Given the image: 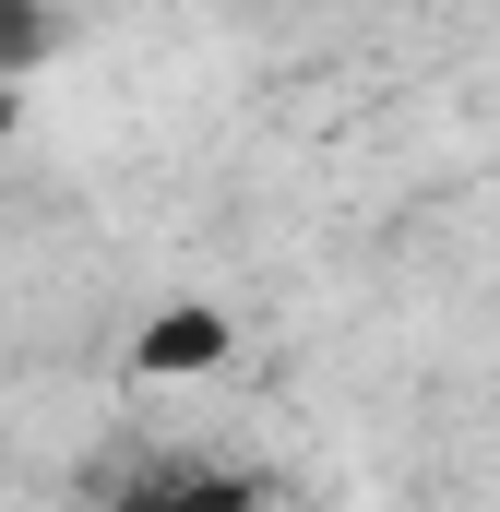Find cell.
<instances>
[{
    "label": "cell",
    "mask_w": 500,
    "mask_h": 512,
    "mask_svg": "<svg viewBox=\"0 0 500 512\" xmlns=\"http://www.w3.org/2000/svg\"><path fill=\"white\" fill-rule=\"evenodd\" d=\"M120 512H262V489H250L239 465H191V453H155L143 477L120 489Z\"/></svg>",
    "instance_id": "cell-1"
},
{
    "label": "cell",
    "mask_w": 500,
    "mask_h": 512,
    "mask_svg": "<svg viewBox=\"0 0 500 512\" xmlns=\"http://www.w3.org/2000/svg\"><path fill=\"white\" fill-rule=\"evenodd\" d=\"M215 358H227V322L215 310H167L143 334V370H215Z\"/></svg>",
    "instance_id": "cell-2"
},
{
    "label": "cell",
    "mask_w": 500,
    "mask_h": 512,
    "mask_svg": "<svg viewBox=\"0 0 500 512\" xmlns=\"http://www.w3.org/2000/svg\"><path fill=\"white\" fill-rule=\"evenodd\" d=\"M24 60H48V12H36V0H0V84H12Z\"/></svg>",
    "instance_id": "cell-3"
},
{
    "label": "cell",
    "mask_w": 500,
    "mask_h": 512,
    "mask_svg": "<svg viewBox=\"0 0 500 512\" xmlns=\"http://www.w3.org/2000/svg\"><path fill=\"white\" fill-rule=\"evenodd\" d=\"M12 120H24V84H0V131H12Z\"/></svg>",
    "instance_id": "cell-4"
}]
</instances>
